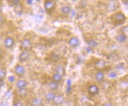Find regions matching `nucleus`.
Here are the masks:
<instances>
[{
	"label": "nucleus",
	"mask_w": 128,
	"mask_h": 106,
	"mask_svg": "<svg viewBox=\"0 0 128 106\" xmlns=\"http://www.w3.org/2000/svg\"><path fill=\"white\" fill-rule=\"evenodd\" d=\"M126 17L124 13L121 11L114 13L111 16V21L114 25L118 26L124 23Z\"/></svg>",
	"instance_id": "obj_1"
},
{
	"label": "nucleus",
	"mask_w": 128,
	"mask_h": 106,
	"mask_svg": "<svg viewBox=\"0 0 128 106\" xmlns=\"http://www.w3.org/2000/svg\"><path fill=\"white\" fill-rule=\"evenodd\" d=\"M56 3L54 1H46L44 2V9L48 13H51L55 10Z\"/></svg>",
	"instance_id": "obj_2"
},
{
	"label": "nucleus",
	"mask_w": 128,
	"mask_h": 106,
	"mask_svg": "<svg viewBox=\"0 0 128 106\" xmlns=\"http://www.w3.org/2000/svg\"><path fill=\"white\" fill-rule=\"evenodd\" d=\"M32 47V42L28 39H24L21 42V48L24 50H28Z\"/></svg>",
	"instance_id": "obj_3"
},
{
	"label": "nucleus",
	"mask_w": 128,
	"mask_h": 106,
	"mask_svg": "<svg viewBox=\"0 0 128 106\" xmlns=\"http://www.w3.org/2000/svg\"><path fill=\"white\" fill-rule=\"evenodd\" d=\"M14 71L15 73L18 76H20V77H22L24 75L26 72L25 68H24L22 65H16L14 68Z\"/></svg>",
	"instance_id": "obj_4"
},
{
	"label": "nucleus",
	"mask_w": 128,
	"mask_h": 106,
	"mask_svg": "<svg viewBox=\"0 0 128 106\" xmlns=\"http://www.w3.org/2000/svg\"><path fill=\"white\" fill-rule=\"evenodd\" d=\"M68 43L72 47H76L79 44V39L78 37L74 36L69 39Z\"/></svg>",
	"instance_id": "obj_5"
},
{
	"label": "nucleus",
	"mask_w": 128,
	"mask_h": 106,
	"mask_svg": "<svg viewBox=\"0 0 128 106\" xmlns=\"http://www.w3.org/2000/svg\"><path fill=\"white\" fill-rule=\"evenodd\" d=\"M14 44V40L11 37H7L4 40V45L8 49H11Z\"/></svg>",
	"instance_id": "obj_6"
},
{
	"label": "nucleus",
	"mask_w": 128,
	"mask_h": 106,
	"mask_svg": "<svg viewBox=\"0 0 128 106\" xmlns=\"http://www.w3.org/2000/svg\"><path fill=\"white\" fill-rule=\"evenodd\" d=\"M88 92L92 95H96L99 92V88L98 86H97L95 84L90 85L88 88Z\"/></svg>",
	"instance_id": "obj_7"
},
{
	"label": "nucleus",
	"mask_w": 128,
	"mask_h": 106,
	"mask_svg": "<svg viewBox=\"0 0 128 106\" xmlns=\"http://www.w3.org/2000/svg\"><path fill=\"white\" fill-rule=\"evenodd\" d=\"M30 55L28 51V50H24L23 52L21 53V54L19 56V60L20 62H25L28 59L30 58Z\"/></svg>",
	"instance_id": "obj_8"
},
{
	"label": "nucleus",
	"mask_w": 128,
	"mask_h": 106,
	"mask_svg": "<svg viewBox=\"0 0 128 106\" xmlns=\"http://www.w3.org/2000/svg\"><path fill=\"white\" fill-rule=\"evenodd\" d=\"M30 104L32 106H41L42 104V100L40 98L35 97L31 101Z\"/></svg>",
	"instance_id": "obj_9"
},
{
	"label": "nucleus",
	"mask_w": 128,
	"mask_h": 106,
	"mask_svg": "<svg viewBox=\"0 0 128 106\" xmlns=\"http://www.w3.org/2000/svg\"><path fill=\"white\" fill-rule=\"evenodd\" d=\"M55 71L56 74H58V75H61L62 77L65 75V69L63 66L62 65H57L55 68Z\"/></svg>",
	"instance_id": "obj_10"
},
{
	"label": "nucleus",
	"mask_w": 128,
	"mask_h": 106,
	"mask_svg": "<svg viewBox=\"0 0 128 106\" xmlns=\"http://www.w3.org/2000/svg\"><path fill=\"white\" fill-rule=\"evenodd\" d=\"M95 78L98 82H103L104 79V75L102 71H99L96 72L95 75Z\"/></svg>",
	"instance_id": "obj_11"
},
{
	"label": "nucleus",
	"mask_w": 128,
	"mask_h": 106,
	"mask_svg": "<svg viewBox=\"0 0 128 106\" xmlns=\"http://www.w3.org/2000/svg\"><path fill=\"white\" fill-rule=\"evenodd\" d=\"M27 85V81L25 80H19L16 83V87L18 89L25 88Z\"/></svg>",
	"instance_id": "obj_12"
},
{
	"label": "nucleus",
	"mask_w": 128,
	"mask_h": 106,
	"mask_svg": "<svg viewBox=\"0 0 128 106\" xmlns=\"http://www.w3.org/2000/svg\"><path fill=\"white\" fill-rule=\"evenodd\" d=\"M64 101V97L62 95H56L53 101L56 104L59 105V104L63 103Z\"/></svg>",
	"instance_id": "obj_13"
},
{
	"label": "nucleus",
	"mask_w": 128,
	"mask_h": 106,
	"mask_svg": "<svg viewBox=\"0 0 128 106\" xmlns=\"http://www.w3.org/2000/svg\"><path fill=\"white\" fill-rule=\"evenodd\" d=\"M126 39H127V36L126 34H124L123 33H120L117 35L116 37V39L119 42L124 43L126 41Z\"/></svg>",
	"instance_id": "obj_14"
},
{
	"label": "nucleus",
	"mask_w": 128,
	"mask_h": 106,
	"mask_svg": "<svg viewBox=\"0 0 128 106\" xmlns=\"http://www.w3.org/2000/svg\"><path fill=\"white\" fill-rule=\"evenodd\" d=\"M60 11H61L62 13H63V14L67 15V14H69L70 12H71L72 8L70 7V6H63V7H62Z\"/></svg>",
	"instance_id": "obj_15"
},
{
	"label": "nucleus",
	"mask_w": 128,
	"mask_h": 106,
	"mask_svg": "<svg viewBox=\"0 0 128 106\" xmlns=\"http://www.w3.org/2000/svg\"><path fill=\"white\" fill-rule=\"evenodd\" d=\"M55 95L56 94L53 92H48L46 94L45 98L46 99V100L48 101H53L54 98L55 97Z\"/></svg>",
	"instance_id": "obj_16"
},
{
	"label": "nucleus",
	"mask_w": 128,
	"mask_h": 106,
	"mask_svg": "<svg viewBox=\"0 0 128 106\" xmlns=\"http://www.w3.org/2000/svg\"><path fill=\"white\" fill-rule=\"evenodd\" d=\"M48 87L52 91L57 90L58 88V83L54 81H51L50 83L48 84Z\"/></svg>",
	"instance_id": "obj_17"
},
{
	"label": "nucleus",
	"mask_w": 128,
	"mask_h": 106,
	"mask_svg": "<svg viewBox=\"0 0 128 106\" xmlns=\"http://www.w3.org/2000/svg\"><path fill=\"white\" fill-rule=\"evenodd\" d=\"M95 66H96V68H97L98 69L103 68L105 66V62L102 59H100L95 64Z\"/></svg>",
	"instance_id": "obj_18"
},
{
	"label": "nucleus",
	"mask_w": 128,
	"mask_h": 106,
	"mask_svg": "<svg viewBox=\"0 0 128 106\" xmlns=\"http://www.w3.org/2000/svg\"><path fill=\"white\" fill-rule=\"evenodd\" d=\"M62 78L63 77H62L61 75H58V74H56V73H54V74L52 75V79H53L54 81L57 82V83L61 82L62 80Z\"/></svg>",
	"instance_id": "obj_19"
},
{
	"label": "nucleus",
	"mask_w": 128,
	"mask_h": 106,
	"mask_svg": "<svg viewBox=\"0 0 128 106\" xmlns=\"http://www.w3.org/2000/svg\"><path fill=\"white\" fill-rule=\"evenodd\" d=\"M18 93L21 97H23V96L26 95V94L27 93V90L26 89V88H22L21 89H18Z\"/></svg>",
	"instance_id": "obj_20"
},
{
	"label": "nucleus",
	"mask_w": 128,
	"mask_h": 106,
	"mask_svg": "<svg viewBox=\"0 0 128 106\" xmlns=\"http://www.w3.org/2000/svg\"><path fill=\"white\" fill-rule=\"evenodd\" d=\"M88 44L92 47H94L98 45V43H97L96 41L94 40H90L88 42Z\"/></svg>",
	"instance_id": "obj_21"
},
{
	"label": "nucleus",
	"mask_w": 128,
	"mask_h": 106,
	"mask_svg": "<svg viewBox=\"0 0 128 106\" xmlns=\"http://www.w3.org/2000/svg\"><path fill=\"white\" fill-rule=\"evenodd\" d=\"M9 4H11V6H17L20 1H8Z\"/></svg>",
	"instance_id": "obj_22"
},
{
	"label": "nucleus",
	"mask_w": 128,
	"mask_h": 106,
	"mask_svg": "<svg viewBox=\"0 0 128 106\" xmlns=\"http://www.w3.org/2000/svg\"><path fill=\"white\" fill-rule=\"evenodd\" d=\"M6 76V72L3 69H0V79L4 78Z\"/></svg>",
	"instance_id": "obj_23"
},
{
	"label": "nucleus",
	"mask_w": 128,
	"mask_h": 106,
	"mask_svg": "<svg viewBox=\"0 0 128 106\" xmlns=\"http://www.w3.org/2000/svg\"><path fill=\"white\" fill-rule=\"evenodd\" d=\"M13 106H23V104L22 102L20 100H17V101H16L13 104Z\"/></svg>",
	"instance_id": "obj_24"
},
{
	"label": "nucleus",
	"mask_w": 128,
	"mask_h": 106,
	"mask_svg": "<svg viewBox=\"0 0 128 106\" xmlns=\"http://www.w3.org/2000/svg\"><path fill=\"white\" fill-rule=\"evenodd\" d=\"M8 80L9 82H14L15 77H13V76H10V77H8Z\"/></svg>",
	"instance_id": "obj_25"
},
{
	"label": "nucleus",
	"mask_w": 128,
	"mask_h": 106,
	"mask_svg": "<svg viewBox=\"0 0 128 106\" xmlns=\"http://www.w3.org/2000/svg\"><path fill=\"white\" fill-rule=\"evenodd\" d=\"M5 18L2 14H0V24H2V23L4 21Z\"/></svg>",
	"instance_id": "obj_26"
},
{
	"label": "nucleus",
	"mask_w": 128,
	"mask_h": 106,
	"mask_svg": "<svg viewBox=\"0 0 128 106\" xmlns=\"http://www.w3.org/2000/svg\"><path fill=\"white\" fill-rule=\"evenodd\" d=\"M102 106H113V105L110 102H105L103 104Z\"/></svg>",
	"instance_id": "obj_27"
},
{
	"label": "nucleus",
	"mask_w": 128,
	"mask_h": 106,
	"mask_svg": "<svg viewBox=\"0 0 128 106\" xmlns=\"http://www.w3.org/2000/svg\"><path fill=\"white\" fill-rule=\"evenodd\" d=\"M27 2H28V4H32V1H28Z\"/></svg>",
	"instance_id": "obj_28"
},
{
	"label": "nucleus",
	"mask_w": 128,
	"mask_h": 106,
	"mask_svg": "<svg viewBox=\"0 0 128 106\" xmlns=\"http://www.w3.org/2000/svg\"><path fill=\"white\" fill-rule=\"evenodd\" d=\"M1 55H2V50H1V49H0V56H1Z\"/></svg>",
	"instance_id": "obj_29"
},
{
	"label": "nucleus",
	"mask_w": 128,
	"mask_h": 106,
	"mask_svg": "<svg viewBox=\"0 0 128 106\" xmlns=\"http://www.w3.org/2000/svg\"><path fill=\"white\" fill-rule=\"evenodd\" d=\"M1 11H2V7H1V6L0 5V13L1 12Z\"/></svg>",
	"instance_id": "obj_30"
},
{
	"label": "nucleus",
	"mask_w": 128,
	"mask_h": 106,
	"mask_svg": "<svg viewBox=\"0 0 128 106\" xmlns=\"http://www.w3.org/2000/svg\"><path fill=\"white\" fill-rule=\"evenodd\" d=\"M26 106H32V105L30 104H27V105H26Z\"/></svg>",
	"instance_id": "obj_31"
},
{
	"label": "nucleus",
	"mask_w": 128,
	"mask_h": 106,
	"mask_svg": "<svg viewBox=\"0 0 128 106\" xmlns=\"http://www.w3.org/2000/svg\"><path fill=\"white\" fill-rule=\"evenodd\" d=\"M41 106H42V105H41Z\"/></svg>",
	"instance_id": "obj_32"
}]
</instances>
